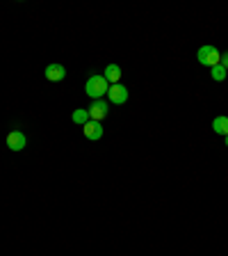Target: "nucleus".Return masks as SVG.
<instances>
[{
  "mask_svg": "<svg viewBox=\"0 0 228 256\" xmlns=\"http://www.w3.org/2000/svg\"><path fill=\"white\" fill-rule=\"evenodd\" d=\"M222 66L228 71V50H226V53H222Z\"/></svg>",
  "mask_w": 228,
  "mask_h": 256,
  "instance_id": "obj_12",
  "label": "nucleus"
},
{
  "mask_svg": "<svg viewBox=\"0 0 228 256\" xmlns=\"http://www.w3.org/2000/svg\"><path fill=\"white\" fill-rule=\"evenodd\" d=\"M103 78H105L110 85H117L119 80H121V66H119V64H107Z\"/></svg>",
  "mask_w": 228,
  "mask_h": 256,
  "instance_id": "obj_8",
  "label": "nucleus"
},
{
  "mask_svg": "<svg viewBox=\"0 0 228 256\" xmlns=\"http://www.w3.org/2000/svg\"><path fill=\"white\" fill-rule=\"evenodd\" d=\"M43 74H46V78L50 80V82H59V80L66 78V69H64L62 64H48Z\"/></svg>",
  "mask_w": 228,
  "mask_h": 256,
  "instance_id": "obj_7",
  "label": "nucleus"
},
{
  "mask_svg": "<svg viewBox=\"0 0 228 256\" xmlns=\"http://www.w3.org/2000/svg\"><path fill=\"white\" fill-rule=\"evenodd\" d=\"M82 133H85V138L91 140V142L101 140V138H103V126H101V122H87L85 126H82Z\"/></svg>",
  "mask_w": 228,
  "mask_h": 256,
  "instance_id": "obj_6",
  "label": "nucleus"
},
{
  "mask_svg": "<svg viewBox=\"0 0 228 256\" xmlns=\"http://www.w3.org/2000/svg\"><path fill=\"white\" fill-rule=\"evenodd\" d=\"M213 80H217V82H222V80H226V69H224L222 64H217V66H213Z\"/></svg>",
  "mask_w": 228,
  "mask_h": 256,
  "instance_id": "obj_11",
  "label": "nucleus"
},
{
  "mask_svg": "<svg viewBox=\"0 0 228 256\" xmlns=\"http://www.w3.org/2000/svg\"><path fill=\"white\" fill-rule=\"evenodd\" d=\"M107 90H110V82H107L103 76H91V78L85 82V92L94 98V101L101 98L103 94H107Z\"/></svg>",
  "mask_w": 228,
  "mask_h": 256,
  "instance_id": "obj_2",
  "label": "nucleus"
},
{
  "mask_svg": "<svg viewBox=\"0 0 228 256\" xmlns=\"http://www.w3.org/2000/svg\"><path fill=\"white\" fill-rule=\"evenodd\" d=\"M213 130L217 135H224V138H226L228 135V117H217L213 122Z\"/></svg>",
  "mask_w": 228,
  "mask_h": 256,
  "instance_id": "obj_9",
  "label": "nucleus"
},
{
  "mask_svg": "<svg viewBox=\"0 0 228 256\" xmlns=\"http://www.w3.org/2000/svg\"><path fill=\"white\" fill-rule=\"evenodd\" d=\"M27 144V138L23 135V130H9L7 133V146L11 151H23Z\"/></svg>",
  "mask_w": 228,
  "mask_h": 256,
  "instance_id": "obj_5",
  "label": "nucleus"
},
{
  "mask_svg": "<svg viewBox=\"0 0 228 256\" xmlns=\"http://www.w3.org/2000/svg\"><path fill=\"white\" fill-rule=\"evenodd\" d=\"M224 140H226V146H228V135H226V138H224Z\"/></svg>",
  "mask_w": 228,
  "mask_h": 256,
  "instance_id": "obj_13",
  "label": "nucleus"
},
{
  "mask_svg": "<svg viewBox=\"0 0 228 256\" xmlns=\"http://www.w3.org/2000/svg\"><path fill=\"white\" fill-rule=\"evenodd\" d=\"M107 98H110V103H114V106H123V103L128 101V87L121 85V82L110 85V90H107Z\"/></svg>",
  "mask_w": 228,
  "mask_h": 256,
  "instance_id": "obj_3",
  "label": "nucleus"
},
{
  "mask_svg": "<svg viewBox=\"0 0 228 256\" xmlns=\"http://www.w3.org/2000/svg\"><path fill=\"white\" fill-rule=\"evenodd\" d=\"M71 119H73V124H80V126H85L87 122H91L89 117V110H73V114H71Z\"/></svg>",
  "mask_w": 228,
  "mask_h": 256,
  "instance_id": "obj_10",
  "label": "nucleus"
},
{
  "mask_svg": "<svg viewBox=\"0 0 228 256\" xmlns=\"http://www.w3.org/2000/svg\"><path fill=\"white\" fill-rule=\"evenodd\" d=\"M107 112H110V103L103 101V98H96L89 108V117L91 122H103L107 117Z\"/></svg>",
  "mask_w": 228,
  "mask_h": 256,
  "instance_id": "obj_4",
  "label": "nucleus"
},
{
  "mask_svg": "<svg viewBox=\"0 0 228 256\" xmlns=\"http://www.w3.org/2000/svg\"><path fill=\"white\" fill-rule=\"evenodd\" d=\"M197 58H199V64H203V66H217V64H222V53H219V48L217 46H201L199 48V53H197Z\"/></svg>",
  "mask_w": 228,
  "mask_h": 256,
  "instance_id": "obj_1",
  "label": "nucleus"
}]
</instances>
